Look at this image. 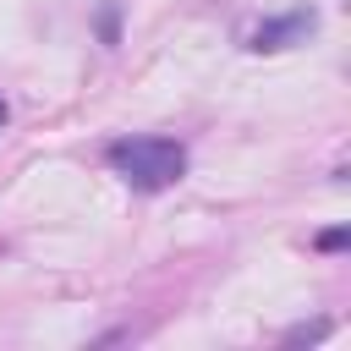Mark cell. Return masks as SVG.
<instances>
[{
  "label": "cell",
  "instance_id": "6da1fadb",
  "mask_svg": "<svg viewBox=\"0 0 351 351\" xmlns=\"http://www.w3.org/2000/svg\"><path fill=\"white\" fill-rule=\"evenodd\" d=\"M104 159L115 165V176L137 192H165L186 176V148L170 137H121L104 148Z\"/></svg>",
  "mask_w": 351,
  "mask_h": 351
},
{
  "label": "cell",
  "instance_id": "7a4b0ae2",
  "mask_svg": "<svg viewBox=\"0 0 351 351\" xmlns=\"http://www.w3.org/2000/svg\"><path fill=\"white\" fill-rule=\"evenodd\" d=\"M296 33H313V11H291V16H280V22H263L247 49H285Z\"/></svg>",
  "mask_w": 351,
  "mask_h": 351
},
{
  "label": "cell",
  "instance_id": "3957f363",
  "mask_svg": "<svg viewBox=\"0 0 351 351\" xmlns=\"http://www.w3.org/2000/svg\"><path fill=\"white\" fill-rule=\"evenodd\" d=\"M318 247H324V252H335V247H346V230H324V236H318Z\"/></svg>",
  "mask_w": 351,
  "mask_h": 351
}]
</instances>
